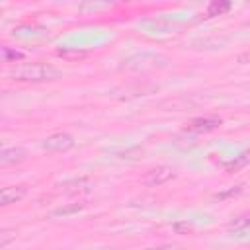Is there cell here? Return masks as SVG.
<instances>
[{
	"instance_id": "4",
	"label": "cell",
	"mask_w": 250,
	"mask_h": 250,
	"mask_svg": "<svg viewBox=\"0 0 250 250\" xmlns=\"http://www.w3.org/2000/svg\"><path fill=\"white\" fill-rule=\"evenodd\" d=\"M219 125H221V119L217 117H195L188 123V129L195 133H209V131H215Z\"/></svg>"
},
{
	"instance_id": "2",
	"label": "cell",
	"mask_w": 250,
	"mask_h": 250,
	"mask_svg": "<svg viewBox=\"0 0 250 250\" xmlns=\"http://www.w3.org/2000/svg\"><path fill=\"white\" fill-rule=\"evenodd\" d=\"M74 146V139L68 133H55L43 141V148L51 152H62Z\"/></svg>"
},
{
	"instance_id": "1",
	"label": "cell",
	"mask_w": 250,
	"mask_h": 250,
	"mask_svg": "<svg viewBox=\"0 0 250 250\" xmlns=\"http://www.w3.org/2000/svg\"><path fill=\"white\" fill-rule=\"evenodd\" d=\"M59 76L61 70L45 62H27L10 70V78L20 82H45V80H55Z\"/></svg>"
},
{
	"instance_id": "5",
	"label": "cell",
	"mask_w": 250,
	"mask_h": 250,
	"mask_svg": "<svg viewBox=\"0 0 250 250\" xmlns=\"http://www.w3.org/2000/svg\"><path fill=\"white\" fill-rule=\"evenodd\" d=\"M23 197H25L23 186H8V188H2V191H0V203L2 205H12Z\"/></svg>"
},
{
	"instance_id": "6",
	"label": "cell",
	"mask_w": 250,
	"mask_h": 250,
	"mask_svg": "<svg viewBox=\"0 0 250 250\" xmlns=\"http://www.w3.org/2000/svg\"><path fill=\"white\" fill-rule=\"evenodd\" d=\"M25 158V150L20 148V146H14V148H4L2 154H0V162L2 164H12V162H20Z\"/></svg>"
},
{
	"instance_id": "13",
	"label": "cell",
	"mask_w": 250,
	"mask_h": 250,
	"mask_svg": "<svg viewBox=\"0 0 250 250\" xmlns=\"http://www.w3.org/2000/svg\"><path fill=\"white\" fill-rule=\"evenodd\" d=\"M176 230H186V232H189L191 227H189V225H176Z\"/></svg>"
},
{
	"instance_id": "11",
	"label": "cell",
	"mask_w": 250,
	"mask_h": 250,
	"mask_svg": "<svg viewBox=\"0 0 250 250\" xmlns=\"http://www.w3.org/2000/svg\"><path fill=\"white\" fill-rule=\"evenodd\" d=\"M12 238H16V234H14L12 230H2V234H0V246H2V248H6V246H8V242H10Z\"/></svg>"
},
{
	"instance_id": "9",
	"label": "cell",
	"mask_w": 250,
	"mask_h": 250,
	"mask_svg": "<svg viewBox=\"0 0 250 250\" xmlns=\"http://www.w3.org/2000/svg\"><path fill=\"white\" fill-rule=\"evenodd\" d=\"M230 10V2H227V0H215V2H211L209 4V8H207V16H223L225 12H229Z\"/></svg>"
},
{
	"instance_id": "7",
	"label": "cell",
	"mask_w": 250,
	"mask_h": 250,
	"mask_svg": "<svg viewBox=\"0 0 250 250\" xmlns=\"http://www.w3.org/2000/svg\"><path fill=\"white\" fill-rule=\"evenodd\" d=\"M248 162H250V150H244V152H240L236 158H232L230 162H227V164H225V170H227L229 174H232V172H238L240 168H244Z\"/></svg>"
},
{
	"instance_id": "12",
	"label": "cell",
	"mask_w": 250,
	"mask_h": 250,
	"mask_svg": "<svg viewBox=\"0 0 250 250\" xmlns=\"http://www.w3.org/2000/svg\"><path fill=\"white\" fill-rule=\"evenodd\" d=\"M145 250H178L172 244H162V246H152V248H145Z\"/></svg>"
},
{
	"instance_id": "8",
	"label": "cell",
	"mask_w": 250,
	"mask_h": 250,
	"mask_svg": "<svg viewBox=\"0 0 250 250\" xmlns=\"http://www.w3.org/2000/svg\"><path fill=\"white\" fill-rule=\"evenodd\" d=\"M86 205L84 203H68V205H62V207H57L53 211L55 217H68V215H74V213H80Z\"/></svg>"
},
{
	"instance_id": "3",
	"label": "cell",
	"mask_w": 250,
	"mask_h": 250,
	"mask_svg": "<svg viewBox=\"0 0 250 250\" xmlns=\"http://www.w3.org/2000/svg\"><path fill=\"white\" fill-rule=\"evenodd\" d=\"M170 178H174L172 168H168V166H156V168H150V170L143 176V184L148 186V188H154V186L166 184Z\"/></svg>"
},
{
	"instance_id": "10",
	"label": "cell",
	"mask_w": 250,
	"mask_h": 250,
	"mask_svg": "<svg viewBox=\"0 0 250 250\" xmlns=\"http://www.w3.org/2000/svg\"><path fill=\"white\" fill-rule=\"evenodd\" d=\"M248 227H250V215L236 217V219L229 225V229H232V230H244V229H248Z\"/></svg>"
}]
</instances>
